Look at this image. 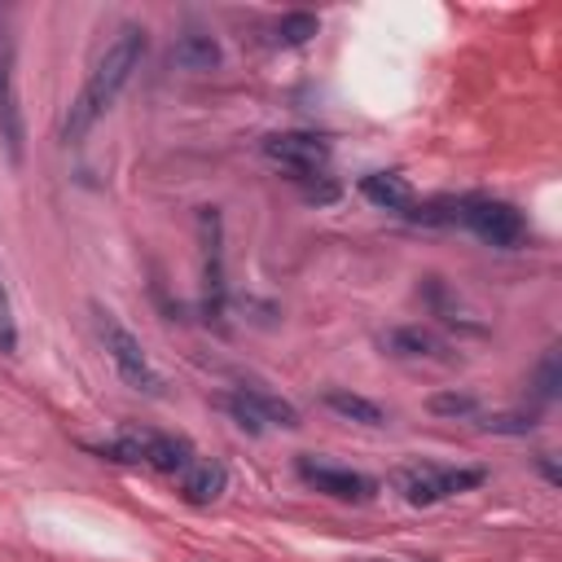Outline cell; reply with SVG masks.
Wrapping results in <instances>:
<instances>
[{"label": "cell", "instance_id": "6", "mask_svg": "<svg viewBox=\"0 0 562 562\" xmlns=\"http://www.w3.org/2000/svg\"><path fill=\"white\" fill-rule=\"evenodd\" d=\"M483 483V470H443V465H413L400 474V492L408 505H439L465 487Z\"/></svg>", "mask_w": 562, "mask_h": 562}, {"label": "cell", "instance_id": "15", "mask_svg": "<svg viewBox=\"0 0 562 562\" xmlns=\"http://www.w3.org/2000/svg\"><path fill=\"white\" fill-rule=\"evenodd\" d=\"M386 347H391L395 356H435V351H443V342H439L430 329H422V325L391 329V334H386Z\"/></svg>", "mask_w": 562, "mask_h": 562}, {"label": "cell", "instance_id": "10", "mask_svg": "<svg viewBox=\"0 0 562 562\" xmlns=\"http://www.w3.org/2000/svg\"><path fill=\"white\" fill-rule=\"evenodd\" d=\"M198 228H202V285H206V312H220L224 303V250H220V211L202 206L198 211Z\"/></svg>", "mask_w": 562, "mask_h": 562}, {"label": "cell", "instance_id": "7", "mask_svg": "<svg viewBox=\"0 0 562 562\" xmlns=\"http://www.w3.org/2000/svg\"><path fill=\"white\" fill-rule=\"evenodd\" d=\"M0 140L9 149L13 162H22V105H18V88H13V31H9V13L0 9Z\"/></svg>", "mask_w": 562, "mask_h": 562}, {"label": "cell", "instance_id": "4", "mask_svg": "<svg viewBox=\"0 0 562 562\" xmlns=\"http://www.w3.org/2000/svg\"><path fill=\"white\" fill-rule=\"evenodd\" d=\"M452 224L470 228L479 241L501 246V250H514V246L527 237L522 211H518L514 202H501V198H457Z\"/></svg>", "mask_w": 562, "mask_h": 562}, {"label": "cell", "instance_id": "9", "mask_svg": "<svg viewBox=\"0 0 562 562\" xmlns=\"http://www.w3.org/2000/svg\"><path fill=\"white\" fill-rule=\"evenodd\" d=\"M299 479L307 483V487H316L321 496H334V501H373V492H378V483L369 479V474H360V470H342V465H325V461H312V457H299Z\"/></svg>", "mask_w": 562, "mask_h": 562}, {"label": "cell", "instance_id": "14", "mask_svg": "<svg viewBox=\"0 0 562 562\" xmlns=\"http://www.w3.org/2000/svg\"><path fill=\"white\" fill-rule=\"evenodd\" d=\"M325 408L329 413H338L342 422H360V426H382L386 422V413L373 404V400H364V395H356V391H325Z\"/></svg>", "mask_w": 562, "mask_h": 562}, {"label": "cell", "instance_id": "2", "mask_svg": "<svg viewBox=\"0 0 562 562\" xmlns=\"http://www.w3.org/2000/svg\"><path fill=\"white\" fill-rule=\"evenodd\" d=\"M97 334H101V347H105V356H110L114 373H119L132 391H145V395H158V391H162V378H158V369L149 364V356H145L140 338H136V334H132L114 312L97 307Z\"/></svg>", "mask_w": 562, "mask_h": 562}, {"label": "cell", "instance_id": "8", "mask_svg": "<svg viewBox=\"0 0 562 562\" xmlns=\"http://www.w3.org/2000/svg\"><path fill=\"white\" fill-rule=\"evenodd\" d=\"M224 408H228V413L237 417V426H246V430H263V422H272V426H299V408H294L290 400L263 391V386H237V391L224 400Z\"/></svg>", "mask_w": 562, "mask_h": 562}, {"label": "cell", "instance_id": "11", "mask_svg": "<svg viewBox=\"0 0 562 562\" xmlns=\"http://www.w3.org/2000/svg\"><path fill=\"white\" fill-rule=\"evenodd\" d=\"M224 487H228V470L220 461H211V457H193L180 470V496L189 505H211V501L224 496Z\"/></svg>", "mask_w": 562, "mask_h": 562}, {"label": "cell", "instance_id": "1", "mask_svg": "<svg viewBox=\"0 0 562 562\" xmlns=\"http://www.w3.org/2000/svg\"><path fill=\"white\" fill-rule=\"evenodd\" d=\"M140 57H145V31L132 26V22L119 26V35L105 44V53L97 57L88 83L79 88V97L70 101V110H66V119H61V140H66V145H79V140L92 132V123L119 101V92L127 88L132 70L140 66Z\"/></svg>", "mask_w": 562, "mask_h": 562}, {"label": "cell", "instance_id": "5", "mask_svg": "<svg viewBox=\"0 0 562 562\" xmlns=\"http://www.w3.org/2000/svg\"><path fill=\"white\" fill-rule=\"evenodd\" d=\"M263 158L285 167L294 180H312L329 167V140H321L316 132H272L263 140Z\"/></svg>", "mask_w": 562, "mask_h": 562}, {"label": "cell", "instance_id": "3", "mask_svg": "<svg viewBox=\"0 0 562 562\" xmlns=\"http://www.w3.org/2000/svg\"><path fill=\"white\" fill-rule=\"evenodd\" d=\"M101 457L110 461H132V465H154L162 474H180L189 461H193V448L176 435H162V430H127L119 439H105V443H92Z\"/></svg>", "mask_w": 562, "mask_h": 562}, {"label": "cell", "instance_id": "18", "mask_svg": "<svg viewBox=\"0 0 562 562\" xmlns=\"http://www.w3.org/2000/svg\"><path fill=\"white\" fill-rule=\"evenodd\" d=\"M0 351H4V356L18 351V321H13V303H9L4 277H0Z\"/></svg>", "mask_w": 562, "mask_h": 562}, {"label": "cell", "instance_id": "12", "mask_svg": "<svg viewBox=\"0 0 562 562\" xmlns=\"http://www.w3.org/2000/svg\"><path fill=\"white\" fill-rule=\"evenodd\" d=\"M360 193H364L373 206H382V211H404V206L413 202V189H408V180H404L400 171H369V176L360 180Z\"/></svg>", "mask_w": 562, "mask_h": 562}, {"label": "cell", "instance_id": "19", "mask_svg": "<svg viewBox=\"0 0 562 562\" xmlns=\"http://www.w3.org/2000/svg\"><path fill=\"white\" fill-rule=\"evenodd\" d=\"M536 391H540V400H553V395H558V356H553V351L540 360V373H536Z\"/></svg>", "mask_w": 562, "mask_h": 562}, {"label": "cell", "instance_id": "20", "mask_svg": "<svg viewBox=\"0 0 562 562\" xmlns=\"http://www.w3.org/2000/svg\"><path fill=\"white\" fill-rule=\"evenodd\" d=\"M483 426H487V430H496V435H527L536 422H531V417H487Z\"/></svg>", "mask_w": 562, "mask_h": 562}, {"label": "cell", "instance_id": "16", "mask_svg": "<svg viewBox=\"0 0 562 562\" xmlns=\"http://www.w3.org/2000/svg\"><path fill=\"white\" fill-rule=\"evenodd\" d=\"M316 31H321V22H316L312 13H285V18L277 22V35H272V40H277L281 48H299V44H307Z\"/></svg>", "mask_w": 562, "mask_h": 562}, {"label": "cell", "instance_id": "13", "mask_svg": "<svg viewBox=\"0 0 562 562\" xmlns=\"http://www.w3.org/2000/svg\"><path fill=\"white\" fill-rule=\"evenodd\" d=\"M171 61L180 70H215L220 66V44L211 35H180L171 44Z\"/></svg>", "mask_w": 562, "mask_h": 562}, {"label": "cell", "instance_id": "17", "mask_svg": "<svg viewBox=\"0 0 562 562\" xmlns=\"http://www.w3.org/2000/svg\"><path fill=\"white\" fill-rule=\"evenodd\" d=\"M430 413H443V417H474L479 404H474V395L448 391V395H430Z\"/></svg>", "mask_w": 562, "mask_h": 562}]
</instances>
